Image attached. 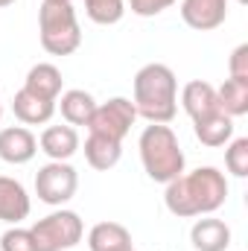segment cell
<instances>
[{"instance_id": "cell-1", "label": "cell", "mask_w": 248, "mask_h": 251, "mask_svg": "<svg viewBox=\"0 0 248 251\" xmlns=\"http://www.w3.org/2000/svg\"><path fill=\"white\" fill-rule=\"evenodd\" d=\"M228 199V178L216 167H198L173 178L164 193V204L178 219H196L216 213Z\"/></svg>"}, {"instance_id": "cell-2", "label": "cell", "mask_w": 248, "mask_h": 251, "mask_svg": "<svg viewBox=\"0 0 248 251\" xmlns=\"http://www.w3.org/2000/svg\"><path fill=\"white\" fill-rule=\"evenodd\" d=\"M131 105L137 117L149 123H173L178 111V79L173 67L161 62L143 64L134 73V97Z\"/></svg>"}, {"instance_id": "cell-3", "label": "cell", "mask_w": 248, "mask_h": 251, "mask_svg": "<svg viewBox=\"0 0 248 251\" xmlns=\"http://www.w3.org/2000/svg\"><path fill=\"white\" fill-rule=\"evenodd\" d=\"M140 164L146 170V176L158 184H170L173 178H178L184 173V152L181 143L175 137V131L167 123H149L143 128L140 140Z\"/></svg>"}, {"instance_id": "cell-4", "label": "cell", "mask_w": 248, "mask_h": 251, "mask_svg": "<svg viewBox=\"0 0 248 251\" xmlns=\"http://www.w3.org/2000/svg\"><path fill=\"white\" fill-rule=\"evenodd\" d=\"M38 35L41 47L50 56H70L82 44V26L73 3H41L38 9Z\"/></svg>"}, {"instance_id": "cell-5", "label": "cell", "mask_w": 248, "mask_h": 251, "mask_svg": "<svg viewBox=\"0 0 248 251\" xmlns=\"http://www.w3.org/2000/svg\"><path fill=\"white\" fill-rule=\"evenodd\" d=\"M29 231L35 237L38 251H67V249H73V246L82 243L85 222L79 219V213L59 207V210L47 213L44 219H38Z\"/></svg>"}, {"instance_id": "cell-6", "label": "cell", "mask_w": 248, "mask_h": 251, "mask_svg": "<svg viewBox=\"0 0 248 251\" xmlns=\"http://www.w3.org/2000/svg\"><path fill=\"white\" fill-rule=\"evenodd\" d=\"M76 187H79V173L67 161H50L35 176V196L50 207L67 204L76 196Z\"/></svg>"}, {"instance_id": "cell-7", "label": "cell", "mask_w": 248, "mask_h": 251, "mask_svg": "<svg viewBox=\"0 0 248 251\" xmlns=\"http://www.w3.org/2000/svg\"><path fill=\"white\" fill-rule=\"evenodd\" d=\"M134 120H137V111H134L131 100H125V97H111L108 102H102V105L94 108V114H91V120H88V131L123 143V137L131 131Z\"/></svg>"}, {"instance_id": "cell-8", "label": "cell", "mask_w": 248, "mask_h": 251, "mask_svg": "<svg viewBox=\"0 0 248 251\" xmlns=\"http://www.w3.org/2000/svg\"><path fill=\"white\" fill-rule=\"evenodd\" d=\"M228 18V0H181V21L190 29L210 32Z\"/></svg>"}, {"instance_id": "cell-9", "label": "cell", "mask_w": 248, "mask_h": 251, "mask_svg": "<svg viewBox=\"0 0 248 251\" xmlns=\"http://www.w3.org/2000/svg\"><path fill=\"white\" fill-rule=\"evenodd\" d=\"M38 152V140L26 126H9L0 128V161L6 164H29Z\"/></svg>"}, {"instance_id": "cell-10", "label": "cell", "mask_w": 248, "mask_h": 251, "mask_svg": "<svg viewBox=\"0 0 248 251\" xmlns=\"http://www.w3.org/2000/svg\"><path fill=\"white\" fill-rule=\"evenodd\" d=\"M29 193L21 181L9 178V176H0V222L6 225H18L29 216Z\"/></svg>"}, {"instance_id": "cell-11", "label": "cell", "mask_w": 248, "mask_h": 251, "mask_svg": "<svg viewBox=\"0 0 248 251\" xmlns=\"http://www.w3.org/2000/svg\"><path fill=\"white\" fill-rule=\"evenodd\" d=\"M190 243L196 251H228L231 249V228L222 219H216L213 213L201 216L190 228Z\"/></svg>"}, {"instance_id": "cell-12", "label": "cell", "mask_w": 248, "mask_h": 251, "mask_svg": "<svg viewBox=\"0 0 248 251\" xmlns=\"http://www.w3.org/2000/svg\"><path fill=\"white\" fill-rule=\"evenodd\" d=\"M38 146L50 161H70L79 152V131L73 126H47L38 137Z\"/></svg>"}, {"instance_id": "cell-13", "label": "cell", "mask_w": 248, "mask_h": 251, "mask_svg": "<svg viewBox=\"0 0 248 251\" xmlns=\"http://www.w3.org/2000/svg\"><path fill=\"white\" fill-rule=\"evenodd\" d=\"M62 85H64L62 70L50 62L32 64L29 73H26V79H24V91L35 94V97H41V100H50V102H56V100L62 97Z\"/></svg>"}, {"instance_id": "cell-14", "label": "cell", "mask_w": 248, "mask_h": 251, "mask_svg": "<svg viewBox=\"0 0 248 251\" xmlns=\"http://www.w3.org/2000/svg\"><path fill=\"white\" fill-rule=\"evenodd\" d=\"M181 105L190 114V120H201L213 111H222L219 108V100H216V88L204 79H193L187 82L184 91H181Z\"/></svg>"}, {"instance_id": "cell-15", "label": "cell", "mask_w": 248, "mask_h": 251, "mask_svg": "<svg viewBox=\"0 0 248 251\" xmlns=\"http://www.w3.org/2000/svg\"><path fill=\"white\" fill-rule=\"evenodd\" d=\"M12 111H15V117L24 126H44V123L53 120L56 102L41 100V97H35V94H29V91L21 88V91L15 94V100H12Z\"/></svg>"}, {"instance_id": "cell-16", "label": "cell", "mask_w": 248, "mask_h": 251, "mask_svg": "<svg viewBox=\"0 0 248 251\" xmlns=\"http://www.w3.org/2000/svg\"><path fill=\"white\" fill-rule=\"evenodd\" d=\"M193 131H196L201 146L219 149L234 137V117H228L225 111H213L201 120H193Z\"/></svg>"}, {"instance_id": "cell-17", "label": "cell", "mask_w": 248, "mask_h": 251, "mask_svg": "<svg viewBox=\"0 0 248 251\" xmlns=\"http://www.w3.org/2000/svg\"><path fill=\"white\" fill-rule=\"evenodd\" d=\"M120 158H123V143L120 140H111V137H102V134H88V140H85L88 167H94L99 173H108L120 164Z\"/></svg>"}, {"instance_id": "cell-18", "label": "cell", "mask_w": 248, "mask_h": 251, "mask_svg": "<svg viewBox=\"0 0 248 251\" xmlns=\"http://www.w3.org/2000/svg\"><path fill=\"white\" fill-rule=\"evenodd\" d=\"M88 249L91 251H125L134 249L131 231L120 222H97L88 231Z\"/></svg>"}, {"instance_id": "cell-19", "label": "cell", "mask_w": 248, "mask_h": 251, "mask_svg": "<svg viewBox=\"0 0 248 251\" xmlns=\"http://www.w3.org/2000/svg\"><path fill=\"white\" fill-rule=\"evenodd\" d=\"M56 102H59V111H62V117H64L67 126H88L94 108H97L94 94H88V91H82V88L64 91Z\"/></svg>"}, {"instance_id": "cell-20", "label": "cell", "mask_w": 248, "mask_h": 251, "mask_svg": "<svg viewBox=\"0 0 248 251\" xmlns=\"http://www.w3.org/2000/svg\"><path fill=\"white\" fill-rule=\"evenodd\" d=\"M216 100H219V108L228 117H243V114H248V82L225 79L216 88Z\"/></svg>"}, {"instance_id": "cell-21", "label": "cell", "mask_w": 248, "mask_h": 251, "mask_svg": "<svg viewBox=\"0 0 248 251\" xmlns=\"http://www.w3.org/2000/svg\"><path fill=\"white\" fill-rule=\"evenodd\" d=\"M85 15L99 26H111L125 15V3L123 0H85Z\"/></svg>"}, {"instance_id": "cell-22", "label": "cell", "mask_w": 248, "mask_h": 251, "mask_svg": "<svg viewBox=\"0 0 248 251\" xmlns=\"http://www.w3.org/2000/svg\"><path fill=\"white\" fill-rule=\"evenodd\" d=\"M225 167L231 176L246 178L248 176V137H231L225 143Z\"/></svg>"}, {"instance_id": "cell-23", "label": "cell", "mask_w": 248, "mask_h": 251, "mask_svg": "<svg viewBox=\"0 0 248 251\" xmlns=\"http://www.w3.org/2000/svg\"><path fill=\"white\" fill-rule=\"evenodd\" d=\"M0 251H38V246H35V237L29 228L15 225L0 237Z\"/></svg>"}, {"instance_id": "cell-24", "label": "cell", "mask_w": 248, "mask_h": 251, "mask_svg": "<svg viewBox=\"0 0 248 251\" xmlns=\"http://www.w3.org/2000/svg\"><path fill=\"white\" fill-rule=\"evenodd\" d=\"M178 0H128V9L140 18H155L161 12H167L170 6H175Z\"/></svg>"}, {"instance_id": "cell-25", "label": "cell", "mask_w": 248, "mask_h": 251, "mask_svg": "<svg viewBox=\"0 0 248 251\" xmlns=\"http://www.w3.org/2000/svg\"><path fill=\"white\" fill-rule=\"evenodd\" d=\"M228 79L248 82V44H240L228 59Z\"/></svg>"}, {"instance_id": "cell-26", "label": "cell", "mask_w": 248, "mask_h": 251, "mask_svg": "<svg viewBox=\"0 0 248 251\" xmlns=\"http://www.w3.org/2000/svg\"><path fill=\"white\" fill-rule=\"evenodd\" d=\"M15 0H0V9H6V6H12Z\"/></svg>"}, {"instance_id": "cell-27", "label": "cell", "mask_w": 248, "mask_h": 251, "mask_svg": "<svg viewBox=\"0 0 248 251\" xmlns=\"http://www.w3.org/2000/svg\"><path fill=\"white\" fill-rule=\"evenodd\" d=\"M47 3H70V0H47Z\"/></svg>"}, {"instance_id": "cell-28", "label": "cell", "mask_w": 248, "mask_h": 251, "mask_svg": "<svg viewBox=\"0 0 248 251\" xmlns=\"http://www.w3.org/2000/svg\"><path fill=\"white\" fill-rule=\"evenodd\" d=\"M0 120H3V102H0Z\"/></svg>"}, {"instance_id": "cell-29", "label": "cell", "mask_w": 248, "mask_h": 251, "mask_svg": "<svg viewBox=\"0 0 248 251\" xmlns=\"http://www.w3.org/2000/svg\"><path fill=\"white\" fill-rule=\"evenodd\" d=\"M237 3H248V0H237Z\"/></svg>"}, {"instance_id": "cell-30", "label": "cell", "mask_w": 248, "mask_h": 251, "mask_svg": "<svg viewBox=\"0 0 248 251\" xmlns=\"http://www.w3.org/2000/svg\"><path fill=\"white\" fill-rule=\"evenodd\" d=\"M125 251H137V249H125Z\"/></svg>"}]
</instances>
